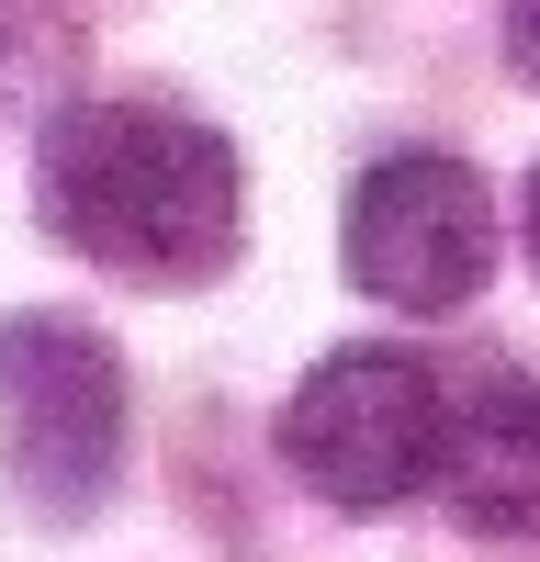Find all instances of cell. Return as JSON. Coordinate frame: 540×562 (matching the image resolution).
<instances>
[{"label":"cell","instance_id":"7","mask_svg":"<svg viewBox=\"0 0 540 562\" xmlns=\"http://www.w3.org/2000/svg\"><path fill=\"white\" fill-rule=\"evenodd\" d=\"M529 259H540V169H529Z\"/></svg>","mask_w":540,"mask_h":562},{"label":"cell","instance_id":"6","mask_svg":"<svg viewBox=\"0 0 540 562\" xmlns=\"http://www.w3.org/2000/svg\"><path fill=\"white\" fill-rule=\"evenodd\" d=\"M507 57H518V79L540 90V0H507Z\"/></svg>","mask_w":540,"mask_h":562},{"label":"cell","instance_id":"1","mask_svg":"<svg viewBox=\"0 0 540 562\" xmlns=\"http://www.w3.org/2000/svg\"><path fill=\"white\" fill-rule=\"evenodd\" d=\"M34 203H45V225H57V248H79L113 281H147V293L214 281L225 259H237V237H248L237 147H225L203 113L135 102V90L45 113V135H34Z\"/></svg>","mask_w":540,"mask_h":562},{"label":"cell","instance_id":"2","mask_svg":"<svg viewBox=\"0 0 540 562\" xmlns=\"http://www.w3.org/2000/svg\"><path fill=\"white\" fill-rule=\"evenodd\" d=\"M0 461L34 518H90L124 473V360L90 315H0Z\"/></svg>","mask_w":540,"mask_h":562},{"label":"cell","instance_id":"4","mask_svg":"<svg viewBox=\"0 0 540 562\" xmlns=\"http://www.w3.org/2000/svg\"><path fill=\"white\" fill-rule=\"evenodd\" d=\"M338 259L394 315H462L484 293V270H495V203L450 147H394V158H372L349 180Z\"/></svg>","mask_w":540,"mask_h":562},{"label":"cell","instance_id":"3","mask_svg":"<svg viewBox=\"0 0 540 562\" xmlns=\"http://www.w3.org/2000/svg\"><path fill=\"white\" fill-rule=\"evenodd\" d=\"M439 439H450V383L417 349H327L282 405V461L304 495L383 518V506L439 484Z\"/></svg>","mask_w":540,"mask_h":562},{"label":"cell","instance_id":"5","mask_svg":"<svg viewBox=\"0 0 540 562\" xmlns=\"http://www.w3.org/2000/svg\"><path fill=\"white\" fill-rule=\"evenodd\" d=\"M439 495L484 540H540V371H473L450 394Z\"/></svg>","mask_w":540,"mask_h":562}]
</instances>
